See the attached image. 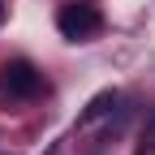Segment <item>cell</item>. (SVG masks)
Wrapping results in <instances>:
<instances>
[{
  "instance_id": "277c9868",
  "label": "cell",
  "mask_w": 155,
  "mask_h": 155,
  "mask_svg": "<svg viewBox=\"0 0 155 155\" xmlns=\"http://www.w3.org/2000/svg\"><path fill=\"white\" fill-rule=\"evenodd\" d=\"M138 155H155V116H147L142 138H138Z\"/></svg>"
},
{
  "instance_id": "7a4b0ae2",
  "label": "cell",
  "mask_w": 155,
  "mask_h": 155,
  "mask_svg": "<svg viewBox=\"0 0 155 155\" xmlns=\"http://www.w3.org/2000/svg\"><path fill=\"white\" fill-rule=\"evenodd\" d=\"M0 82H5V91L13 99H30V95H39V69L30 61H9L5 73H0Z\"/></svg>"
},
{
  "instance_id": "5b68a950",
  "label": "cell",
  "mask_w": 155,
  "mask_h": 155,
  "mask_svg": "<svg viewBox=\"0 0 155 155\" xmlns=\"http://www.w3.org/2000/svg\"><path fill=\"white\" fill-rule=\"evenodd\" d=\"M0 22H5V0H0Z\"/></svg>"
},
{
  "instance_id": "6da1fadb",
  "label": "cell",
  "mask_w": 155,
  "mask_h": 155,
  "mask_svg": "<svg viewBox=\"0 0 155 155\" xmlns=\"http://www.w3.org/2000/svg\"><path fill=\"white\" fill-rule=\"evenodd\" d=\"M99 26H104V17H99V9H95V5H65L61 13H56V30H61L69 43L91 39Z\"/></svg>"
},
{
  "instance_id": "3957f363",
  "label": "cell",
  "mask_w": 155,
  "mask_h": 155,
  "mask_svg": "<svg viewBox=\"0 0 155 155\" xmlns=\"http://www.w3.org/2000/svg\"><path fill=\"white\" fill-rule=\"evenodd\" d=\"M116 108V91H104V95H95V99L86 104V112H82V125H91V121H99L104 112H112Z\"/></svg>"
}]
</instances>
